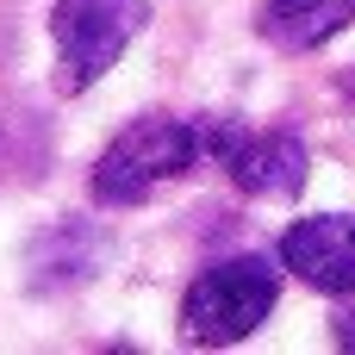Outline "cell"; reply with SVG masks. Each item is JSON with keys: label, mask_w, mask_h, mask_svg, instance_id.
<instances>
[{"label": "cell", "mask_w": 355, "mask_h": 355, "mask_svg": "<svg viewBox=\"0 0 355 355\" xmlns=\"http://www.w3.org/2000/svg\"><path fill=\"white\" fill-rule=\"evenodd\" d=\"M200 162H206V119H168V112H156V119L125 125L100 150L94 175H87V193L100 206H137L144 193H156L175 175H193Z\"/></svg>", "instance_id": "1"}, {"label": "cell", "mask_w": 355, "mask_h": 355, "mask_svg": "<svg viewBox=\"0 0 355 355\" xmlns=\"http://www.w3.org/2000/svg\"><path fill=\"white\" fill-rule=\"evenodd\" d=\"M281 300V275L268 256H231L218 268H206L187 300H181V337L200 343V349H225V343H243L268 324Z\"/></svg>", "instance_id": "2"}, {"label": "cell", "mask_w": 355, "mask_h": 355, "mask_svg": "<svg viewBox=\"0 0 355 355\" xmlns=\"http://www.w3.org/2000/svg\"><path fill=\"white\" fill-rule=\"evenodd\" d=\"M150 25V0H56L50 37H56V87L87 94Z\"/></svg>", "instance_id": "3"}, {"label": "cell", "mask_w": 355, "mask_h": 355, "mask_svg": "<svg viewBox=\"0 0 355 355\" xmlns=\"http://www.w3.org/2000/svg\"><path fill=\"white\" fill-rule=\"evenodd\" d=\"M206 162H218L231 187L256 200H287L306 187V144L293 131H250L231 119H206Z\"/></svg>", "instance_id": "4"}, {"label": "cell", "mask_w": 355, "mask_h": 355, "mask_svg": "<svg viewBox=\"0 0 355 355\" xmlns=\"http://www.w3.org/2000/svg\"><path fill=\"white\" fill-rule=\"evenodd\" d=\"M281 262H287L312 293H331V300L355 293V212L293 218L287 237H281Z\"/></svg>", "instance_id": "5"}, {"label": "cell", "mask_w": 355, "mask_h": 355, "mask_svg": "<svg viewBox=\"0 0 355 355\" xmlns=\"http://www.w3.org/2000/svg\"><path fill=\"white\" fill-rule=\"evenodd\" d=\"M355 19V0H262V37L275 50H318Z\"/></svg>", "instance_id": "6"}, {"label": "cell", "mask_w": 355, "mask_h": 355, "mask_svg": "<svg viewBox=\"0 0 355 355\" xmlns=\"http://www.w3.org/2000/svg\"><path fill=\"white\" fill-rule=\"evenodd\" d=\"M337 343L355 349V312H337Z\"/></svg>", "instance_id": "7"}]
</instances>
